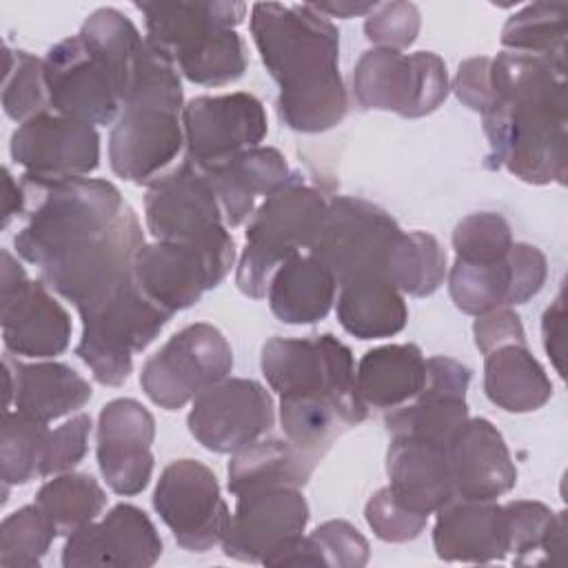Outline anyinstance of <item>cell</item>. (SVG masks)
I'll use <instances>...</instances> for the list:
<instances>
[{
    "instance_id": "c3c4849f",
    "label": "cell",
    "mask_w": 568,
    "mask_h": 568,
    "mask_svg": "<svg viewBox=\"0 0 568 568\" xmlns=\"http://www.w3.org/2000/svg\"><path fill=\"white\" fill-rule=\"evenodd\" d=\"M508 260H510V273H513L510 306L526 304L546 284V275H548L546 255L532 244L513 242Z\"/></svg>"
},
{
    "instance_id": "d4e9b609",
    "label": "cell",
    "mask_w": 568,
    "mask_h": 568,
    "mask_svg": "<svg viewBox=\"0 0 568 568\" xmlns=\"http://www.w3.org/2000/svg\"><path fill=\"white\" fill-rule=\"evenodd\" d=\"M435 513L433 546L439 559L488 564L508 555L506 515L495 499L453 497Z\"/></svg>"
},
{
    "instance_id": "bcb514c9",
    "label": "cell",
    "mask_w": 568,
    "mask_h": 568,
    "mask_svg": "<svg viewBox=\"0 0 568 568\" xmlns=\"http://www.w3.org/2000/svg\"><path fill=\"white\" fill-rule=\"evenodd\" d=\"M364 517L366 524L371 526V530L382 539V541H390V544H404L410 541L415 537H419V532L426 528L428 517L413 513L408 508H404L388 490V486L379 488L364 508Z\"/></svg>"
},
{
    "instance_id": "2e32d148",
    "label": "cell",
    "mask_w": 568,
    "mask_h": 568,
    "mask_svg": "<svg viewBox=\"0 0 568 568\" xmlns=\"http://www.w3.org/2000/svg\"><path fill=\"white\" fill-rule=\"evenodd\" d=\"M142 244L144 233L140 220L124 204L106 233L40 268V280L80 308L133 275V260Z\"/></svg>"
},
{
    "instance_id": "5bb4252c",
    "label": "cell",
    "mask_w": 568,
    "mask_h": 568,
    "mask_svg": "<svg viewBox=\"0 0 568 568\" xmlns=\"http://www.w3.org/2000/svg\"><path fill=\"white\" fill-rule=\"evenodd\" d=\"M153 508L178 546L189 552H206L222 544L231 524L215 473L197 459H175L162 470Z\"/></svg>"
},
{
    "instance_id": "4dcf8cb0",
    "label": "cell",
    "mask_w": 568,
    "mask_h": 568,
    "mask_svg": "<svg viewBox=\"0 0 568 568\" xmlns=\"http://www.w3.org/2000/svg\"><path fill=\"white\" fill-rule=\"evenodd\" d=\"M426 382V359L415 344H386L362 355L355 390L366 406L393 410L415 399Z\"/></svg>"
},
{
    "instance_id": "603a6c76",
    "label": "cell",
    "mask_w": 568,
    "mask_h": 568,
    "mask_svg": "<svg viewBox=\"0 0 568 568\" xmlns=\"http://www.w3.org/2000/svg\"><path fill=\"white\" fill-rule=\"evenodd\" d=\"M153 437L155 419L138 399L118 397L100 410L95 455L100 473L113 493L133 497L149 486Z\"/></svg>"
},
{
    "instance_id": "60d3db41",
    "label": "cell",
    "mask_w": 568,
    "mask_h": 568,
    "mask_svg": "<svg viewBox=\"0 0 568 568\" xmlns=\"http://www.w3.org/2000/svg\"><path fill=\"white\" fill-rule=\"evenodd\" d=\"M55 537V526L36 504L18 508L0 526V566L38 568Z\"/></svg>"
},
{
    "instance_id": "1f68e13d",
    "label": "cell",
    "mask_w": 568,
    "mask_h": 568,
    "mask_svg": "<svg viewBox=\"0 0 568 568\" xmlns=\"http://www.w3.org/2000/svg\"><path fill=\"white\" fill-rule=\"evenodd\" d=\"M484 393L506 413H530L552 397V384L526 342L484 353Z\"/></svg>"
},
{
    "instance_id": "4316f807",
    "label": "cell",
    "mask_w": 568,
    "mask_h": 568,
    "mask_svg": "<svg viewBox=\"0 0 568 568\" xmlns=\"http://www.w3.org/2000/svg\"><path fill=\"white\" fill-rule=\"evenodd\" d=\"M390 495L408 510L430 515L455 497L450 448L415 437H390L386 453Z\"/></svg>"
},
{
    "instance_id": "e575fe53",
    "label": "cell",
    "mask_w": 568,
    "mask_h": 568,
    "mask_svg": "<svg viewBox=\"0 0 568 568\" xmlns=\"http://www.w3.org/2000/svg\"><path fill=\"white\" fill-rule=\"evenodd\" d=\"M508 552L515 564H546L566 548V513L541 501L515 499L504 504Z\"/></svg>"
},
{
    "instance_id": "ee69618b",
    "label": "cell",
    "mask_w": 568,
    "mask_h": 568,
    "mask_svg": "<svg viewBox=\"0 0 568 568\" xmlns=\"http://www.w3.org/2000/svg\"><path fill=\"white\" fill-rule=\"evenodd\" d=\"M313 566L359 568L368 561L371 548L366 537L344 519H331L317 526L308 537Z\"/></svg>"
},
{
    "instance_id": "b9f144b4",
    "label": "cell",
    "mask_w": 568,
    "mask_h": 568,
    "mask_svg": "<svg viewBox=\"0 0 568 568\" xmlns=\"http://www.w3.org/2000/svg\"><path fill=\"white\" fill-rule=\"evenodd\" d=\"M2 109L20 124L49 109L44 62L29 51H11L4 47Z\"/></svg>"
},
{
    "instance_id": "83f0119b",
    "label": "cell",
    "mask_w": 568,
    "mask_h": 568,
    "mask_svg": "<svg viewBox=\"0 0 568 568\" xmlns=\"http://www.w3.org/2000/svg\"><path fill=\"white\" fill-rule=\"evenodd\" d=\"M7 404L16 402V410L24 417L49 424L82 408L93 390L91 384L71 366L60 362L24 364L4 355Z\"/></svg>"
},
{
    "instance_id": "ba28073f",
    "label": "cell",
    "mask_w": 568,
    "mask_h": 568,
    "mask_svg": "<svg viewBox=\"0 0 568 568\" xmlns=\"http://www.w3.org/2000/svg\"><path fill=\"white\" fill-rule=\"evenodd\" d=\"M78 313L82 337L75 355L104 386H122L133 371V355L144 351L173 317L142 293L133 275Z\"/></svg>"
},
{
    "instance_id": "8d00e7d4",
    "label": "cell",
    "mask_w": 568,
    "mask_h": 568,
    "mask_svg": "<svg viewBox=\"0 0 568 568\" xmlns=\"http://www.w3.org/2000/svg\"><path fill=\"white\" fill-rule=\"evenodd\" d=\"M446 277V251L442 244L424 231H410L397 237L384 280L399 293L413 297L433 295Z\"/></svg>"
},
{
    "instance_id": "f6af8a7d",
    "label": "cell",
    "mask_w": 568,
    "mask_h": 568,
    "mask_svg": "<svg viewBox=\"0 0 568 568\" xmlns=\"http://www.w3.org/2000/svg\"><path fill=\"white\" fill-rule=\"evenodd\" d=\"M419 24V9L413 2H375L366 16L364 33L382 49L402 51L417 40Z\"/></svg>"
},
{
    "instance_id": "836d02e7",
    "label": "cell",
    "mask_w": 568,
    "mask_h": 568,
    "mask_svg": "<svg viewBox=\"0 0 568 568\" xmlns=\"http://www.w3.org/2000/svg\"><path fill=\"white\" fill-rule=\"evenodd\" d=\"M337 320L342 328L359 339L397 335L408 320L402 293L382 277H362L339 286Z\"/></svg>"
},
{
    "instance_id": "f907efd6",
    "label": "cell",
    "mask_w": 568,
    "mask_h": 568,
    "mask_svg": "<svg viewBox=\"0 0 568 568\" xmlns=\"http://www.w3.org/2000/svg\"><path fill=\"white\" fill-rule=\"evenodd\" d=\"M473 335L481 353H488L490 348L508 342H526L521 320L510 306H497L493 311L477 315L473 324Z\"/></svg>"
},
{
    "instance_id": "7c38bea8",
    "label": "cell",
    "mask_w": 568,
    "mask_h": 568,
    "mask_svg": "<svg viewBox=\"0 0 568 568\" xmlns=\"http://www.w3.org/2000/svg\"><path fill=\"white\" fill-rule=\"evenodd\" d=\"M233 368V351L220 328L195 322L180 328L142 366L140 386L146 397L178 410L209 386L226 379Z\"/></svg>"
},
{
    "instance_id": "30bf717a",
    "label": "cell",
    "mask_w": 568,
    "mask_h": 568,
    "mask_svg": "<svg viewBox=\"0 0 568 568\" xmlns=\"http://www.w3.org/2000/svg\"><path fill=\"white\" fill-rule=\"evenodd\" d=\"M444 60L433 51L410 55L373 47L353 69V95L362 109L393 111L402 118H424L448 95Z\"/></svg>"
},
{
    "instance_id": "4fadbf2b",
    "label": "cell",
    "mask_w": 568,
    "mask_h": 568,
    "mask_svg": "<svg viewBox=\"0 0 568 568\" xmlns=\"http://www.w3.org/2000/svg\"><path fill=\"white\" fill-rule=\"evenodd\" d=\"M260 368L280 397H331L351 406H366L355 390L353 353L331 333L271 337L262 346Z\"/></svg>"
},
{
    "instance_id": "ac0fdd59",
    "label": "cell",
    "mask_w": 568,
    "mask_h": 568,
    "mask_svg": "<svg viewBox=\"0 0 568 568\" xmlns=\"http://www.w3.org/2000/svg\"><path fill=\"white\" fill-rule=\"evenodd\" d=\"M186 158L197 169L220 164L242 151L260 146L268 120L264 104L246 93L197 95L182 109Z\"/></svg>"
},
{
    "instance_id": "484cf974",
    "label": "cell",
    "mask_w": 568,
    "mask_h": 568,
    "mask_svg": "<svg viewBox=\"0 0 568 568\" xmlns=\"http://www.w3.org/2000/svg\"><path fill=\"white\" fill-rule=\"evenodd\" d=\"M455 497L497 499L515 488L517 468L501 433L484 417L462 426L450 444Z\"/></svg>"
},
{
    "instance_id": "9a60e30c",
    "label": "cell",
    "mask_w": 568,
    "mask_h": 568,
    "mask_svg": "<svg viewBox=\"0 0 568 568\" xmlns=\"http://www.w3.org/2000/svg\"><path fill=\"white\" fill-rule=\"evenodd\" d=\"M0 324L7 353L49 359L67 351L71 317L40 280L27 277L20 262L2 251Z\"/></svg>"
},
{
    "instance_id": "74e56055",
    "label": "cell",
    "mask_w": 568,
    "mask_h": 568,
    "mask_svg": "<svg viewBox=\"0 0 568 568\" xmlns=\"http://www.w3.org/2000/svg\"><path fill=\"white\" fill-rule=\"evenodd\" d=\"M510 253V251H508ZM510 260L466 262L455 257L448 273V293L455 306L468 315H481L497 306H510Z\"/></svg>"
},
{
    "instance_id": "44dd1931",
    "label": "cell",
    "mask_w": 568,
    "mask_h": 568,
    "mask_svg": "<svg viewBox=\"0 0 568 568\" xmlns=\"http://www.w3.org/2000/svg\"><path fill=\"white\" fill-rule=\"evenodd\" d=\"M9 151L27 175L84 178L100 164V135L89 122L42 111L13 131Z\"/></svg>"
},
{
    "instance_id": "681fc988",
    "label": "cell",
    "mask_w": 568,
    "mask_h": 568,
    "mask_svg": "<svg viewBox=\"0 0 568 568\" xmlns=\"http://www.w3.org/2000/svg\"><path fill=\"white\" fill-rule=\"evenodd\" d=\"M490 60L486 55L468 58L457 67V75L453 80V91L459 102H464L470 111L486 113L493 102V89H490Z\"/></svg>"
},
{
    "instance_id": "d590c367",
    "label": "cell",
    "mask_w": 568,
    "mask_h": 568,
    "mask_svg": "<svg viewBox=\"0 0 568 568\" xmlns=\"http://www.w3.org/2000/svg\"><path fill=\"white\" fill-rule=\"evenodd\" d=\"M36 506L55 526L58 535H73L95 521L106 506V493L87 473H60L36 493Z\"/></svg>"
},
{
    "instance_id": "816d5d0a",
    "label": "cell",
    "mask_w": 568,
    "mask_h": 568,
    "mask_svg": "<svg viewBox=\"0 0 568 568\" xmlns=\"http://www.w3.org/2000/svg\"><path fill=\"white\" fill-rule=\"evenodd\" d=\"M541 337H544V348L557 368V373L564 377L566 366V304H564V291L555 297V302L544 311L541 317Z\"/></svg>"
},
{
    "instance_id": "f5cc1de1",
    "label": "cell",
    "mask_w": 568,
    "mask_h": 568,
    "mask_svg": "<svg viewBox=\"0 0 568 568\" xmlns=\"http://www.w3.org/2000/svg\"><path fill=\"white\" fill-rule=\"evenodd\" d=\"M24 213V189L20 180L16 182L11 171L4 169V209H2V229L9 226L11 217Z\"/></svg>"
},
{
    "instance_id": "ab89813d",
    "label": "cell",
    "mask_w": 568,
    "mask_h": 568,
    "mask_svg": "<svg viewBox=\"0 0 568 568\" xmlns=\"http://www.w3.org/2000/svg\"><path fill=\"white\" fill-rule=\"evenodd\" d=\"M49 428L47 424L33 422L22 413H4L2 439H0V462H2V484H29L42 477V459L47 450Z\"/></svg>"
},
{
    "instance_id": "e0dca14e",
    "label": "cell",
    "mask_w": 568,
    "mask_h": 568,
    "mask_svg": "<svg viewBox=\"0 0 568 568\" xmlns=\"http://www.w3.org/2000/svg\"><path fill=\"white\" fill-rule=\"evenodd\" d=\"M186 424L206 450L233 455L273 428V397L255 379L226 377L193 399Z\"/></svg>"
},
{
    "instance_id": "db71d44e",
    "label": "cell",
    "mask_w": 568,
    "mask_h": 568,
    "mask_svg": "<svg viewBox=\"0 0 568 568\" xmlns=\"http://www.w3.org/2000/svg\"><path fill=\"white\" fill-rule=\"evenodd\" d=\"M315 11H320L326 18H353V16H368L375 7V2H308Z\"/></svg>"
},
{
    "instance_id": "d6a6232c",
    "label": "cell",
    "mask_w": 568,
    "mask_h": 568,
    "mask_svg": "<svg viewBox=\"0 0 568 568\" xmlns=\"http://www.w3.org/2000/svg\"><path fill=\"white\" fill-rule=\"evenodd\" d=\"M315 466L317 462L288 439H257L231 455L229 490L237 497L264 488H302L308 484Z\"/></svg>"
},
{
    "instance_id": "277c9868",
    "label": "cell",
    "mask_w": 568,
    "mask_h": 568,
    "mask_svg": "<svg viewBox=\"0 0 568 568\" xmlns=\"http://www.w3.org/2000/svg\"><path fill=\"white\" fill-rule=\"evenodd\" d=\"M182 82L175 62L146 40L138 84L109 135L111 171L151 184L184 146Z\"/></svg>"
},
{
    "instance_id": "7bdbcfd3",
    "label": "cell",
    "mask_w": 568,
    "mask_h": 568,
    "mask_svg": "<svg viewBox=\"0 0 568 568\" xmlns=\"http://www.w3.org/2000/svg\"><path fill=\"white\" fill-rule=\"evenodd\" d=\"M513 231L499 213H470L453 231L455 257L466 262H497L508 255Z\"/></svg>"
},
{
    "instance_id": "7a4b0ae2",
    "label": "cell",
    "mask_w": 568,
    "mask_h": 568,
    "mask_svg": "<svg viewBox=\"0 0 568 568\" xmlns=\"http://www.w3.org/2000/svg\"><path fill=\"white\" fill-rule=\"evenodd\" d=\"M251 36L280 87L277 115L288 129L320 133L342 122L348 98L339 75V31L326 16L308 2H257Z\"/></svg>"
},
{
    "instance_id": "d6986e66",
    "label": "cell",
    "mask_w": 568,
    "mask_h": 568,
    "mask_svg": "<svg viewBox=\"0 0 568 568\" xmlns=\"http://www.w3.org/2000/svg\"><path fill=\"white\" fill-rule=\"evenodd\" d=\"M308 504L300 488H264L237 495L235 513L222 539L226 557L264 564L304 535Z\"/></svg>"
},
{
    "instance_id": "f546056e",
    "label": "cell",
    "mask_w": 568,
    "mask_h": 568,
    "mask_svg": "<svg viewBox=\"0 0 568 568\" xmlns=\"http://www.w3.org/2000/svg\"><path fill=\"white\" fill-rule=\"evenodd\" d=\"M337 293L331 268L311 251L284 262L268 284L271 313L284 324H313L328 315Z\"/></svg>"
},
{
    "instance_id": "cb8c5ba5",
    "label": "cell",
    "mask_w": 568,
    "mask_h": 568,
    "mask_svg": "<svg viewBox=\"0 0 568 568\" xmlns=\"http://www.w3.org/2000/svg\"><path fill=\"white\" fill-rule=\"evenodd\" d=\"M160 555L162 539L149 515L133 504H115L100 521H91L67 537L62 566L146 568Z\"/></svg>"
},
{
    "instance_id": "9c48e42d",
    "label": "cell",
    "mask_w": 568,
    "mask_h": 568,
    "mask_svg": "<svg viewBox=\"0 0 568 568\" xmlns=\"http://www.w3.org/2000/svg\"><path fill=\"white\" fill-rule=\"evenodd\" d=\"M235 262L229 229L200 242H144L133 260V277L142 293L171 315L200 302Z\"/></svg>"
},
{
    "instance_id": "3957f363",
    "label": "cell",
    "mask_w": 568,
    "mask_h": 568,
    "mask_svg": "<svg viewBox=\"0 0 568 568\" xmlns=\"http://www.w3.org/2000/svg\"><path fill=\"white\" fill-rule=\"evenodd\" d=\"M146 38L118 9H95L80 31L44 55L49 106L89 124H111L131 98Z\"/></svg>"
},
{
    "instance_id": "7dc6e473",
    "label": "cell",
    "mask_w": 568,
    "mask_h": 568,
    "mask_svg": "<svg viewBox=\"0 0 568 568\" xmlns=\"http://www.w3.org/2000/svg\"><path fill=\"white\" fill-rule=\"evenodd\" d=\"M89 433H91V417L87 413H80L69 422H64L62 426L49 430L47 450L42 459V477L73 470L87 455Z\"/></svg>"
},
{
    "instance_id": "f1b7e54d",
    "label": "cell",
    "mask_w": 568,
    "mask_h": 568,
    "mask_svg": "<svg viewBox=\"0 0 568 568\" xmlns=\"http://www.w3.org/2000/svg\"><path fill=\"white\" fill-rule=\"evenodd\" d=\"M200 171L213 184L226 226H240L253 215L260 195L268 197L293 178L284 155L273 146H255Z\"/></svg>"
},
{
    "instance_id": "f35d334b",
    "label": "cell",
    "mask_w": 568,
    "mask_h": 568,
    "mask_svg": "<svg viewBox=\"0 0 568 568\" xmlns=\"http://www.w3.org/2000/svg\"><path fill=\"white\" fill-rule=\"evenodd\" d=\"M566 2H532L510 16L501 44L517 53L566 60Z\"/></svg>"
},
{
    "instance_id": "8992f818",
    "label": "cell",
    "mask_w": 568,
    "mask_h": 568,
    "mask_svg": "<svg viewBox=\"0 0 568 568\" xmlns=\"http://www.w3.org/2000/svg\"><path fill=\"white\" fill-rule=\"evenodd\" d=\"M146 40L164 51L180 73L204 87H222L246 71V44L235 27L246 16L244 2H138Z\"/></svg>"
},
{
    "instance_id": "ffe728a7",
    "label": "cell",
    "mask_w": 568,
    "mask_h": 568,
    "mask_svg": "<svg viewBox=\"0 0 568 568\" xmlns=\"http://www.w3.org/2000/svg\"><path fill=\"white\" fill-rule=\"evenodd\" d=\"M144 220L160 242H200L226 229L213 184L189 160L149 184Z\"/></svg>"
},
{
    "instance_id": "5b68a950",
    "label": "cell",
    "mask_w": 568,
    "mask_h": 568,
    "mask_svg": "<svg viewBox=\"0 0 568 568\" xmlns=\"http://www.w3.org/2000/svg\"><path fill=\"white\" fill-rule=\"evenodd\" d=\"M27 222L13 237L18 255L44 268L106 233L124 209L109 180L20 175Z\"/></svg>"
},
{
    "instance_id": "52a82bcc",
    "label": "cell",
    "mask_w": 568,
    "mask_h": 568,
    "mask_svg": "<svg viewBox=\"0 0 568 568\" xmlns=\"http://www.w3.org/2000/svg\"><path fill=\"white\" fill-rule=\"evenodd\" d=\"M328 200L313 186L304 184L302 175L293 178L264 197V202L248 217L244 237L246 246L240 255L235 284L253 300L268 293L275 271L311 248L324 226Z\"/></svg>"
},
{
    "instance_id": "8fae6325",
    "label": "cell",
    "mask_w": 568,
    "mask_h": 568,
    "mask_svg": "<svg viewBox=\"0 0 568 568\" xmlns=\"http://www.w3.org/2000/svg\"><path fill=\"white\" fill-rule=\"evenodd\" d=\"M399 235V224L377 204L335 195L328 200L324 226L308 251L331 268L337 286L362 277L384 280Z\"/></svg>"
},
{
    "instance_id": "6da1fadb",
    "label": "cell",
    "mask_w": 568,
    "mask_h": 568,
    "mask_svg": "<svg viewBox=\"0 0 568 568\" xmlns=\"http://www.w3.org/2000/svg\"><path fill=\"white\" fill-rule=\"evenodd\" d=\"M493 106L481 115L486 169L528 184H564L568 173L566 60L501 51L490 60Z\"/></svg>"
},
{
    "instance_id": "7402d4cb",
    "label": "cell",
    "mask_w": 568,
    "mask_h": 568,
    "mask_svg": "<svg viewBox=\"0 0 568 568\" xmlns=\"http://www.w3.org/2000/svg\"><path fill=\"white\" fill-rule=\"evenodd\" d=\"M470 368L462 362L435 355L426 359V382L413 404L393 408L384 424L390 437L404 435L448 446L468 422L466 388Z\"/></svg>"
}]
</instances>
